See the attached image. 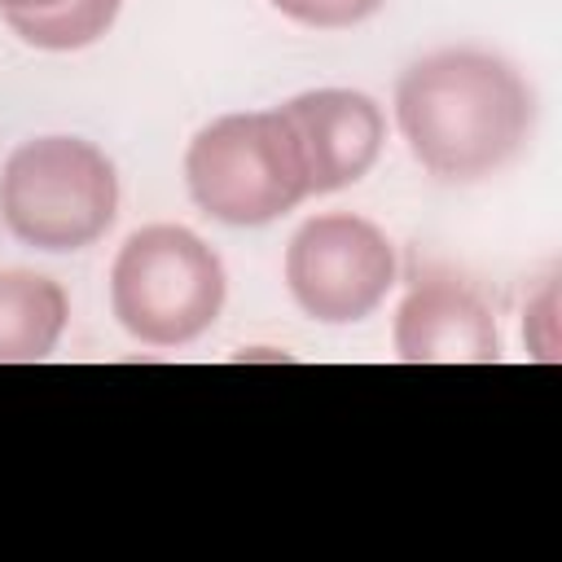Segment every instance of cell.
<instances>
[{"mask_svg":"<svg viewBox=\"0 0 562 562\" xmlns=\"http://www.w3.org/2000/svg\"><path fill=\"white\" fill-rule=\"evenodd\" d=\"M272 4L285 18H294L303 26H321V31L356 26V22H364L382 9V0H272Z\"/></svg>","mask_w":562,"mask_h":562,"instance_id":"obj_10","label":"cell"},{"mask_svg":"<svg viewBox=\"0 0 562 562\" xmlns=\"http://www.w3.org/2000/svg\"><path fill=\"white\" fill-rule=\"evenodd\" d=\"M395 123L408 154L435 180L474 184L527 149L536 92L496 53L439 48L400 75Z\"/></svg>","mask_w":562,"mask_h":562,"instance_id":"obj_1","label":"cell"},{"mask_svg":"<svg viewBox=\"0 0 562 562\" xmlns=\"http://www.w3.org/2000/svg\"><path fill=\"white\" fill-rule=\"evenodd\" d=\"M228 277L220 255L184 224L136 228L110 268V307L145 347H184L224 312Z\"/></svg>","mask_w":562,"mask_h":562,"instance_id":"obj_3","label":"cell"},{"mask_svg":"<svg viewBox=\"0 0 562 562\" xmlns=\"http://www.w3.org/2000/svg\"><path fill=\"white\" fill-rule=\"evenodd\" d=\"M395 277V246L364 215H312L285 246V285L294 303L321 325H356L373 316Z\"/></svg>","mask_w":562,"mask_h":562,"instance_id":"obj_5","label":"cell"},{"mask_svg":"<svg viewBox=\"0 0 562 562\" xmlns=\"http://www.w3.org/2000/svg\"><path fill=\"white\" fill-rule=\"evenodd\" d=\"M299 136L312 193H338L356 184L382 154L386 119L369 92L356 88H316L277 105Z\"/></svg>","mask_w":562,"mask_h":562,"instance_id":"obj_6","label":"cell"},{"mask_svg":"<svg viewBox=\"0 0 562 562\" xmlns=\"http://www.w3.org/2000/svg\"><path fill=\"white\" fill-rule=\"evenodd\" d=\"M70 321L66 290L31 268H0V364L48 360Z\"/></svg>","mask_w":562,"mask_h":562,"instance_id":"obj_8","label":"cell"},{"mask_svg":"<svg viewBox=\"0 0 562 562\" xmlns=\"http://www.w3.org/2000/svg\"><path fill=\"white\" fill-rule=\"evenodd\" d=\"M119 9L123 0H0L4 26L44 53H75L97 44L114 26Z\"/></svg>","mask_w":562,"mask_h":562,"instance_id":"obj_9","label":"cell"},{"mask_svg":"<svg viewBox=\"0 0 562 562\" xmlns=\"http://www.w3.org/2000/svg\"><path fill=\"white\" fill-rule=\"evenodd\" d=\"M119 215L114 162L83 136H35L0 171V220L35 250H83Z\"/></svg>","mask_w":562,"mask_h":562,"instance_id":"obj_4","label":"cell"},{"mask_svg":"<svg viewBox=\"0 0 562 562\" xmlns=\"http://www.w3.org/2000/svg\"><path fill=\"white\" fill-rule=\"evenodd\" d=\"M395 356L408 364H496V316L465 281L417 277L395 312Z\"/></svg>","mask_w":562,"mask_h":562,"instance_id":"obj_7","label":"cell"},{"mask_svg":"<svg viewBox=\"0 0 562 562\" xmlns=\"http://www.w3.org/2000/svg\"><path fill=\"white\" fill-rule=\"evenodd\" d=\"M184 184L202 215L259 228L294 211L307 189V162L281 110H241L206 123L184 154Z\"/></svg>","mask_w":562,"mask_h":562,"instance_id":"obj_2","label":"cell"}]
</instances>
